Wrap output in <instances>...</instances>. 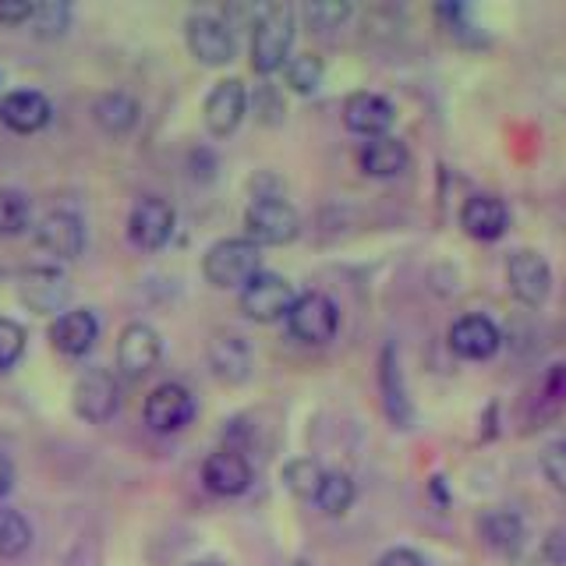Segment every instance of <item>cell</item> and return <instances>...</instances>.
Instances as JSON below:
<instances>
[{
	"instance_id": "1",
	"label": "cell",
	"mask_w": 566,
	"mask_h": 566,
	"mask_svg": "<svg viewBox=\"0 0 566 566\" xmlns=\"http://www.w3.org/2000/svg\"><path fill=\"white\" fill-rule=\"evenodd\" d=\"M262 273V248L248 238H223L202 255V276L217 291H241Z\"/></svg>"
},
{
	"instance_id": "2",
	"label": "cell",
	"mask_w": 566,
	"mask_h": 566,
	"mask_svg": "<svg viewBox=\"0 0 566 566\" xmlns=\"http://www.w3.org/2000/svg\"><path fill=\"white\" fill-rule=\"evenodd\" d=\"M294 46V11L291 4H265L252 22V67L273 75L291 61Z\"/></svg>"
},
{
	"instance_id": "3",
	"label": "cell",
	"mask_w": 566,
	"mask_h": 566,
	"mask_svg": "<svg viewBox=\"0 0 566 566\" xmlns=\"http://www.w3.org/2000/svg\"><path fill=\"white\" fill-rule=\"evenodd\" d=\"M71 407L88 424H103L117 415L120 407V382L111 368H85L75 389H71Z\"/></svg>"
},
{
	"instance_id": "4",
	"label": "cell",
	"mask_w": 566,
	"mask_h": 566,
	"mask_svg": "<svg viewBox=\"0 0 566 566\" xmlns=\"http://www.w3.org/2000/svg\"><path fill=\"white\" fill-rule=\"evenodd\" d=\"M294 301H297V294H294L291 283L276 273H265V270L241 287V312L252 318V323H262V326L287 318Z\"/></svg>"
},
{
	"instance_id": "5",
	"label": "cell",
	"mask_w": 566,
	"mask_h": 566,
	"mask_svg": "<svg viewBox=\"0 0 566 566\" xmlns=\"http://www.w3.org/2000/svg\"><path fill=\"white\" fill-rule=\"evenodd\" d=\"M244 230L248 241L262 244H291L301 230V217L291 202L283 199H252L244 209Z\"/></svg>"
},
{
	"instance_id": "6",
	"label": "cell",
	"mask_w": 566,
	"mask_h": 566,
	"mask_svg": "<svg viewBox=\"0 0 566 566\" xmlns=\"http://www.w3.org/2000/svg\"><path fill=\"white\" fill-rule=\"evenodd\" d=\"M185 40H188L191 57L206 67H223L234 61L238 40H234V32H230V25L217 14H191L185 22Z\"/></svg>"
},
{
	"instance_id": "7",
	"label": "cell",
	"mask_w": 566,
	"mask_h": 566,
	"mask_svg": "<svg viewBox=\"0 0 566 566\" xmlns=\"http://www.w3.org/2000/svg\"><path fill=\"white\" fill-rule=\"evenodd\" d=\"M336 326H340V312L318 291L297 294V301L287 312V329L301 344H326L336 336Z\"/></svg>"
},
{
	"instance_id": "8",
	"label": "cell",
	"mask_w": 566,
	"mask_h": 566,
	"mask_svg": "<svg viewBox=\"0 0 566 566\" xmlns=\"http://www.w3.org/2000/svg\"><path fill=\"white\" fill-rule=\"evenodd\" d=\"M506 283L517 301L538 308L545 305V297L553 294V270H548L545 255H538L535 248H517L506 259Z\"/></svg>"
},
{
	"instance_id": "9",
	"label": "cell",
	"mask_w": 566,
	"mask_h": 566,
	"mask_svg": "<svg viewBox=\"0 0 566 566\" xmlns=\"http://www.w3.org/2000/svg\"><path fill=\"white\" fill-rule=\"evenodd\" d=\"M142 418L153 432H177L195 418V397L185 382H159L153 394L146 397L142 407Z\"/></svg>"
},
{
	"instance_id": "10",
	"label": "cell",
	"mask_w": 566,
	"mask_h": 566,
	"mask_svg": "<svg viewBox=\"0 0 566 566\" xmlns=\"http://www.w3.org/2000/svg\"><path fill=\"white\" fill-rule=\"evenodd\" d=\"M164 358V340L149 323H128L117 340V368L124 379H142Z\"/></svg>"
},
{
	"instance_id": "11",
	"label": "cell",
	"mask_w": 566,
	"mask_h": 566,
	"mask_svg": "<svg viewBox=\"0 0 566 566\" xmlns=\"http://www.w3.org/2000/svg\"><path fill=\"white\" fill-rule=\"evenodd\" d=\"M244 114H248V88H244L241 78L217 82V85H212V93L206 96V103H202V120H206L209 135H217V138L234 135L241 128Z\"/></svg>"
},
{
	"instance_id": "12",
	"label": "cell",
	"mask_w": 566,
	"mask_h": 566,
	"mask_svg": "<svg viewBox=\"0 0 566 566\" xmlns=\"http://www.w3.org/2000/svg\"><path fill=\"white\" fill-rule=\"evenodd\" d=\"M174 234V209L164 199H138L128 217V238L142 252H159Z\"/></svg>"
},
{
	"instance_id": "13",
	"label": "cell",
	"mask_w": 566,
	"mask_h": 566,
	"mask_svg": "<svg viewBox=\"0 0 566 566\" xmlns=\"http://www.w3.org/2000/svg\"><path fill=\"white\" fill-rule=\"evenodd\" d=\"M35 244H40L46 255L71 262L85 252V223L75 212H64V209L46 212L40 227H35Z\"/></svg>"
},
{
	"instance_id": "14",
	"label": "cell",
	"mask_w": 566,
	"mask_h": 566,
	"mask_svg": "<svg viewBox=\"0 0 566 566\" xmlns=\"http://www.w3.org/2000/svg\"><path fill=\"white\" fill-rule=\"evenodd\" d=\"M99 340V318L88 308H67L50 323V344L53 350L67 354V358H82Z\"/></svg>"
},
{
	"instance_id": "15",
	"label": "cell",
	"mask_w": 566,
	"mask_h": 566,
	"mask_svg": "<svg viewBox=\"0 0 566 566\" xmlns=\"http://www.w3.org/2000/svg\"><path fill=\"white\" fill-rule=\"evenodd\" d=\"M67 294H71L67 276L57 270H25L18 276V297H22V305L35 315L64 312Z\"/></svg>"
},
{
	"instance_id": "16",
	"label": "cell",
	"mask_w": 566,
	"mask_h": 566,
	"mask_svg": "<svg viewBox=\"0 0 566 566\" xmlns=\"http://www.w3.org/2000/svg\"><path fill=\"white\" fill-rule=\"evenodd\" d=\"M252 478H255V471L248 464V457L230 447L209 453L202 464V482L217 495H241V492H248V485H252Z\"/></svg>"
},
{
	"instance_id": "17",
	"label": "cell",
	"mask_w": 566,
	"mask_h": 566,
	"mask_svg": "<svg viewBox=\"0 0 566 566\" xmlns=\"http://www.w3.org/2000/svg\"><path fill=\"white\" fill-rule=\"evenodd\" d=\"M394 120H397L394 103L379 93H354L344 103V124L354 135H365V138L389 135Z\"/></svg>"
},
{
	"instance_id": "18",
	"label": "cell",
	"mask_w": 566,
	"mask_h": 566,
	"mask_svg": "<svg viewBox=\"0 0 566 566\" xmlns=\"http://www.w3.org/2000/svg\"><path fill=\"white\" fill-rule=\"evenodd\" d=\"M50 117H53V106L43 93H35V88H14V93L0 99V120L18 135L43 132Z\"/></svg>"
},
{
	"instance_id": "19",
	"label": "cell",
	"mask_w": 566,
	"mask_h": 566,
	"mask_svg": "<svg viewBox=\"0 0 566 566\" xmlns=\"http://www.w3.org/2000/svg\"><path fill=\"white\" fill-rule=\"evenodd\" d=\"M500 344H503V336L485 315H464L450 326V347L453 354H460V358H468V361L492 358V354L500 350Z\"/></svg>"
},
{
	"instance_id": "20",
	"label": "cell",
	"mask_w": 566,
	"mask_h": 566,
	"mask_svg": "<svg viewBox=\"0 0 566 566\" xmlns=\"http://www.w3.org/2000/svg\"><path fill=\"white\" fill-rule=\"evenodd\" d=\"M460 227L468 230L474 241H495L506 234L510 227V209L495 195H471L460 209Z\"/></svg>"
},
{
	"instance_id": "21",
	"label": "cell",
	"mask_w": 566,
	"mask_h": 566,
	"mask_svg": "<svg viewBox=\"0 0 566 566\" xmlns=\"http://www.w3.org/2000/svg\"><path fill=\"white\" fill-rule=\"evenodd\" d=\"M209 365H212V376L220 382L241 386L252 376V347H248V340L238 333H220L217 340L209 344Z\"/></svg>"
},
{
	"instance_id": "22",
	"label": "cell",
	"mask_w": 566,
	"mask_h": 566,
	"mask_svg": "<svg viewBox=\"0 0 566 566\" xmlns=\"http://www.w3.org/2000/svg\"><path fill=\"white\" fill-rule=\"evenodd\" d=\"M478 531H482V542L489 548H495V553H503V556L521 553V545L527 538L524 521L513 510H489V513H482Z\"/></svg>"
},
{
	"instance_id": "23",
	"label": "cell",
	"mask_w": 566,
	"mask_h": 566,
	"mask_svg": "<svg viewBox=\"0 0 566 566\" xmlns=\"http://www.w3.org/2000/svg\"><path fill=\"white\" fill-rule=\"evenodd\" d=\"M358 164L371 177H397L407 167V146L394 135L368 138L365 149L358 153Z\"/></svg>"
},
{
	"instance_id": "24",
	"label": "cell",
	"mask_w": 566,
	"mask_h": 566,
	"mask_svg": "<svg viewBox=\"0 0 566 566\" xmlns=\"http://www.w3.org/2000/svg\"><path fill=\"white\" fill-rule=\"evenodd\" d=\"M138 114H142V106L128 93H103L93 103V117L106 135H128L138 124Z\"/></svg>"
},
{
	"instance_id": "25",
	"label": "cell",
	"mask_w": 566,
	"mask_h": 566,
	"mask_svg": "<svg viewBox=\"0 0 566 566\" xmlns=\"http://www.w3.org/2000/svg\"><path fill=\"white\" fill-rule=\"evenodd\" d=\"M354 478L347 471H326L323 485H318V495H315V506L326 513V517H344V513L354 506Z\"/></svg>"
},
{
	"instance_id": "26",
	"label": "cell",
	"mask_w": 566,
	"mask_h": 566,
	"mask_svg": "<svg viewBox=\"0 0 566 566\" xmlns=\"http://www.w3.org/2000/svg\"><path fill=\"white\" fill-rule=\"evenodd\" d=\"M382 389H386V411H389V418H394L400 429H407V424H411V403H407V394H403L394 347L382 350Z\"/></svg>"
},
{
	"instance_id": "27",
	"label": "cell",
	"mask_w": 566,
	"mask_h": 566,
	"mask_svg": "<svg viewBox=\"0 0 566 566\" xmlns=\"http://www.w3.org/2000/svg\"><path fill=\"white\" fill-rule=\"evenodd\" d=\"M29 545H32V524L25 521V513L0 506V559L22 556L29 553Z\"/></svg>"
},
{
	"instance_id": "28",
	"label": "cell",
	"mask_w": 566,
	"mask_h": 566,
	"mask_svg": "<svg viewBox=\"0 0 566 566\" xmlns=\"http://www.w3.org/2000/svg\"><path fill=\"white\" fill-rule=\"evenodd\" d=\"M323 478H326V468L318 464V460H312V457H297V460H291L287 468H283V485H287V492H294L297 500H312L315 503Z\"/></svg>"
},
{
	"instance_id": "29",
	"label": "cell",
	"mask_w": 566,
	"mask_h": 566,
	"mask_svg": "<svg viewBox=\"0 0 566 566\" xmlns=\"http://www.w3.org/2000/svg\"><path fill=\"white\" fill-rule=\"evenodd\" d=\"M323 71H326L323 57H315V53H297V57L283 64V78H287V85L297 96H308L323 85Z\"/></svg>"
},
{
	"instance_id": "30",
	"label": "cell",
	"mask_w": 566,
	"mask_h": 566,
	"mask_svg": "<svg viewBox=\"0 0 566 566\" xmlns=\"http://www.w3.org/2000/svg\"><path fill=\"white\" fill-rule=\"evenodd\" d=\"M29 199L14 188H0V238H14L29 227Z\"/></svg>"
},
{
	"instance_id": "31",
	"label": "cell",
	"mask_w": 566,
	"mask_h": 566,
	"mask_svg": "<svg viewBox=\"0 0 566 566\" xmlns=\"http://www.w3.org/2000/svg\"><path fill=\"white\" fill-rule=\"evenodd\" d=\"M32 25H35V35H40V40H57V35H64L67 25H71V8L61 4V0H46V4H35Z\"/></svg>"
},
{
	"instance_id": "32",
	"label": "cell",
	"mask_w": 566,
	"mask_h": 566,
	"mask_svg": "<svg viewBox=\"0 0 566 566\" xmlns=\"http://www.w3.org/2000/svg\"><path fill=\"white\" fill-rule=\"evenodd\" d=\"M347 18H350V4H344V0H308L305 4V22L315 32L340 29Z\"/></svg>"
},
{
	"instance_id": "33",
	"label": "cell",
	"mask_w": 566,
	"mask_h": 566,
	"mask_svg": "<svg viewBox=\"0 0 566 566\" xmlns=\"http://www.w3.org/2000/svg\"><path fill=\"white\" fill-rule=\"evenodd\" d=\"M25 354V326H18L14 318H0V371L18 365Z\"/></svg>"
},
{
	"instance_id": "34",
	"label": "cell",
	"mask_w": 566,
	"mask_h": 566,
	"mask_svg": "<svg viewBox=\"0 0 566 566\" xmlns=\"http://www.w3.org/2000/svg\"><path fill=\"white\" fill-rule=\"evenodd\" d=\"M542 471L548 478V485L566 495V439L548 442L545 453H542Z\"/></svg>"
},
{
	"instance_id": "35",
	"label": "cell",
	"mask_w": 566,
	"mask_h": 566,
	"mask_svg": "<svg viewBox=\"0 0 566 566\" xmlns=\"http://www.w3.org/2000/svg\"><path fill=\"white\" fill-rule=\"evenodd\" d=\"M255 106H259V120L265 124H280V114H283V99L273 85H262L255 93Z\"/></svg>"
},
{
	"instance_id": "36",
	"label": "cell",
	"mask_w": 566,
	"mask_h": 566,
	"mask_svg": "<svg viewBox=\"0 0 566 566\" xmlns=\"http://www.w3.org/2000/svg\"><path fill=\"white\" fill-rule=\"evenodd\" d=\"M542 559L548 566H566V527H553L542 538Z\"/></svg>"
},
{
	"instance_id": "37",
	"label": "cell",
	"mask_w": 566,
	"mask_h": 566,
	"mask_svg": "<svg viewBox=\"0 0 566 566\" xmlns=\"http://www.w3.org/2000/svg\"><path fill=\"white\" fill-rule=\"evenodd\" d=\"M35 4L32 0H0V25H25L32 22Z\"/></svg>"
},
{
	"instance_id": "38",
	"label": "cell",
	"mask_w": 566,
	"mask_h": 566,
	"mask_svg": "<svg viewBox=\"0 0 566 566\" xmlns=\"http://www.w3.org/2000/svg\"><path fill=\"white\" fill-rule=\"evenodd\" d=\"M376 566H424V559L415 553V548L397 545V548H386V553L379 556V563H376Z\"/></svg>"
},
{
	"instance_id": "39",
	"label": "cell",
	"mask_w": 566,
	"mask_h": 566,
	"mask_svg": "<svg viewBox=\"0 0 566 566\" xmlns=\"http://www.w3.org/2000/svg\"><path fill=\"white\" fill-rule=\"evenodd\" d=\"M11 489H14V464L4 453H0V500H4Z\"/></svg>"
},
{
	"instance_id": "40",
	"label": "cell",
	"mask_w": 566,
	"mask_h": 566,
	"mask_svg": "<svg viewBox=\"0 0 566 566\" xmlns=\"http://www.w3.org/2000/svg\"><path fill=\"white\" fill-rule=\"evenodd\" d=\"M283 566H308V563H305V559H287Z\"/></svg>"
},
{
	"instance_id": "41",
	"label": "cell",
	"mask_w": 566,
	"mask_h": 566,
	"mask_svg": "<svg viewBox=\"0 0 566 566\" xmlns=\"http://www.w3.org/2000/svg\"><path fill=\"white\" fill-rule=\"evenodd\" d=\"M188 566H212V563H188Z\"/></svg>"
}]
</instances>
